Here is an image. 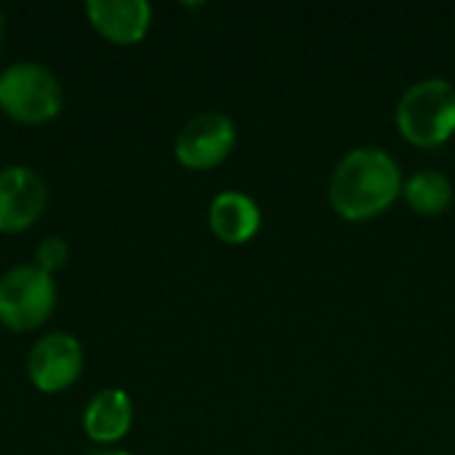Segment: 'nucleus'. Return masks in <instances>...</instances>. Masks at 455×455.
I'll list each match as a JSON object with an SVG mask.
<instances>
[{
    "mask_svg": "<svg viewBox=\"0 0 455 455\" xmlns=\"http://www.w3.org/2000/svg\"><path fill=\"white\" fill-rule=\"evenodd\" d=\"M403 195V173L397 160L379 147L347 152L333 168L328 200L347 221H368L381 216Z\"/></svg>",
    "mask_w": 455,
    "mask_h": 455,
    "instance_id": "obj_1",
    "label": "nucleus"
},
{
    "mask_svg": "<svg viewBox=\"0 0 455 455\" xmlns=\"http://www.w3.org/2000/svg\"><path fill=\"white\" fill-rule=\"evenodd\" d=\"M397 128L405 141L432 149L455 133V85L445 77L413 83L397 101Z\"/></svg>",
    "mask_w": 455,
    "mask_h": 455,
    "instance_id": "obj_2",
    "label": "nucleus"
},
{
    "mask_svg": "<svg viewBox=\"0 0 455 455\" xmlns=\"http://www.w3.org/2000/svg\"><path fill=\"white\" fill-rule=\"evenodd\" d=\"M0 109L24 125L48 123L61 109V85L35 61L11 64L0 75Z\"/></svg>",
    "mask_w": 455,
    "mask_h": 455,
    "instance_id": "obj_3",
    "label": "nucleus"
},
{
    "mask_svg": "<svg viewBox=\"0 0 455 455\" xmlns=\"http://www.w3.org/2000/svg\"><path fill=\"white\" fill-rule=\"evenodd\" d=\"M56 309V283L37 264H21L0 277V323L27 333L40 328Z\"/></svg>",
    "mask_w": 455,
    "mask_h": 455,
    "instance_id": "obj_4",
    "label": "nucleus"
},
{
    "mask_svg": "<svg viewBox=\"0 0 455 455\" xmlns=\"http://www.w3.org/2000/svg\"><path fill=\"white\" fill-rule=\"evenodd\" d=\"M237 144L235 123L221 112L195 115L176 139V160L189 171H208L229 157Z\"/></svg>",
    "mask_w": 455,
    "mask_h": 455,
    "instance_id": "obj_5",
    "label": "nucleus"
},
{
    "mask_svg": "<svg viewBox=\"0 0 455 455\" xmlns=\"http://www.w3.org/2000/svg\"><path fill=\"white\" fill-rule=\"evenodd\" d=\"M27 373L35 389L56 395L69 389L83 373V347L72 333L43 336L27 357Z\"/></svg>",
    "mask_w": 455,
    "mask_h": 455,
    "instance_id": "obj_6",
    "label": "nucleus"
},
{
    "mask_svg": "<svg viewBox=\"0 0 455 455\" xmlns=\"http://www.w3.org/2000/svg\"><path fill=\"white\" fill-rule=\"evenodd\" d=\"M48 200L45 181L27 165L0 171V232L13 235L29 229Z\"/></svg>",
    "mask_w": 455,
    "mask_h": 455,
    "instance_id": "obj_7",
    "label": "nucleus"
},
{
    "mask_svg": "<svg viewBox=\"0 0 455 455\" xmlns=\"http://www.w3.org/2000/svg\"><path fill=\"white\" fill-rule=\"evenodd\" d=\"M85 13L93 29L117 45L139 43L152 24V5L147 0H88Z\"/></svg>",
    "mask_w": 455,
    "mask_h": 455,
    "instance_id": "obj_8",
    "label": "nucleus"
},
{
    "mask_svg": "<svg viewBox=\"0 0 455 455\" xmlns=\"http://www.w3.org/2000/svg\"><path fill=\"white\" fill-rule=\"evenodd\" d=\"M133 424V403L120 389H101L91 397L85 413H83V429L88 440L99 445H115L120 443Z\"/></svg>",
    "mask_w": 455,
    "mask_h": 455,
    "instance_id": "obj_9",
    "label": "nucleus"
},
{
    "mask_svg": "<svg viewBox=\"0 0 455 455\" xmlns=\"http://www.w3.org/2000/svg\"><path fill=\"white\" fill-rule=\"evenodd\" d=\"M208 221L219 240H224L229 245H240V243L253 240V235L259 232L261 211L253 197L229 189V192H221L213 197Z\"/></svg>",
    "mask_w": 455,
    "mask_h": 455,
    "instance_id": "obj_10",
    "label": "nucleus"
},
{
    "mask_svg": "<svg viewBox=\"0 0 455 455\" xmlns=\"http://www.w3.org/2000/svg\"><path fill=\"white\" fill-rule=\"evenodd\" d=\"M405 203L421 216H440L453 203V184L445 173L424 168L403 184Z\"/></svg>",
    "mask_w": 455,
    "mask_h": 455,
    "instance_id": "obj_11",
    "label": "nucleus"
},
{
    "mask_svg": "<svg viewBox=\"0 0 455 455\" xmlns=\"http://www.w3.org/2000/svg\"><path fill=\"white\" fill-rule=\"evenodd\" d=\"M69 259V248L61 237H45L40 245H37V267L45 269L48 275L59 267H64Z\"/></svg>",
    "mask_w": 455,
    "mask_h": 455,
    "instance_id": "obj_12",
    "label": "nucleus"
},
{
    "mask_svg": "<svg viewBox=\"0 0 455 455\" xmlns=\"http://www.w3.org/2000/svg\"><path fill=\"white\" fill-rule=\"evenodd\" d=\"M88 455H128V453H123V451H115V448H101V451H93V453H88Z\"/></svg>",
    "mask_w": 455,
    "mask_h": 455,
    "instance_id": "obj_13",
    "label": "nucleus"
},
{
    "mask_svg": "<svg viewBox=\"0 0 455 455\" xmlns=\"http://www.w3.org/2000/svg\"><path fill=\"white\" fill-rule=\"evenodd\" d=\"M0 40H3V13H0Z\"/></svg>",
    "mask_w": 455,
    "mask_h": 455,
    "instance_id": "obj_14",
    "label": "nucleus"
}]
</instances>
